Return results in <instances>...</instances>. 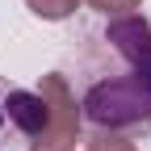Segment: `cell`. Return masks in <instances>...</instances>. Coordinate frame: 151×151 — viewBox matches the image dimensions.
<instances>
[{
    "instance_id": "obj_1",
    "label": "cell",
    "mask_w": 151,
    "mask_h": 151,
    "mask_svg": "<svg viewBox=\"0 0 151 151\" xmlns=\"http://www.w3.org/2000/svg\"><path fill=\"white\" fill-rule=\"evenodd\" d=\"M101 130H118V126H134L151 118V76L130 67L126 76L113 80H97L88 88V97L80 105Z\"/></svg>"
},
{
    "instance_id": "obj_2",
    "label": "cell",
    "mask_w": 151,
    "mask_h": 151,
    "mask_svg": "<svg viewBox=\"0 0 151 151\" xmlns=\"http://www.w3.org/2000/svg\"><path fill=\"white\" fill-rule=\"evenodd\" d=\"M42 101H46V130L38 139H29V151H76L80 143V105H76V92L67 88V80L59 71L42 76Z\"/></svg>"
},
{
    "instance_id": "obj_3",
    "label": "cell",
    "mask_w": 151,
    "mask_h": 151,
    "mask_svg": "<svg viewBox=\"0 0 151 151\" xmlns=\"http://www.w3.org/2000/svg\"><path fill=\"white\" fill-rule=\"evenodd\" d=\"M105 38L113 42L118 55L130 59L134 71H147V76H151V25L143 21V17L122 13L118 21H109V34H105Z\"/></svg>"
},
{
    "instance_id": "obj_4",
    "label": "cell",
    "mask_w": 151,
    "mask_h": 151,
    "mask_svg": "<svg viewBox=\"0 0 151 151\" xmlns=\"http://www.w3.org/2000/svg\"><path fill=\"white\" fill-rule=\"evenodd\" d=\"M4 113L13 118L17 130H25L29 139H38L46 130V101H42V92H21V88H13L9 97H4Z\"/></svg>"
},
{
    "instance_id": "obj_5",
    "label": "cell",
    "mask_w": 151,
    "mask_h": 151,
    "mask_svg": "<svg viewBox=\"0 0 151 151\" xmlns=\"http://www.w3.org/2000/svg\"><path fill=\"white\" fill-rule=\"evenodd\" d=\"M29 13H38L42 21H63V17H71L76 9H80V0H25Z\"/></svg>"
},
{
    "instance_id": "obj_6",
    "label": "cell",
    "mask_w": 151,
    "mask_h": 151,
    "mask_svg": "<svg viewBox=\"0 0 151 151\" xmlns=\"http://www.w3.org/2000/svg\"><path fill=\"white\" fill-rule=\"evenodd\" d=\"M84 151H139V147H134V139L118 134V130H97V134L88 139Z\"/></svg>"
},
{
    "instance_id": "obj_7",
    "label": "cell",
    "mask_w": 151,
    "mask_h": 151,
    "mask_svg": "<svg viewBox=\"0 0 151 151\" xmlns=\"http://www.w3.org/2000/svg\"><path fill=\"white\" fill-rule=\"evenodd\" d=\"M88 4L97 9V13H118V17H122V13H134L143 0H88Z\"/></svg>"
}]
</instances>
